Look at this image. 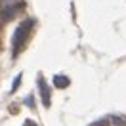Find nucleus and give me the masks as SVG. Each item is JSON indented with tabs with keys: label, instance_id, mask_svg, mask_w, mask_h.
<instances>
[{
	"label": "nucleus",
	"instance_id": "f257e3e1",
	"mask_svg": "<svg viewBox=\"0 0 126 126\" xmlns=\"http://www.w3.org/2000/svg\"><path fill=\"white\" fill-rule=\"evenodd\" d=\"M32 27H34V21L32 19H25L23 23L16 29V32H14V54H17V50L25 44V40L29 38Z\"/></svg>",
	"mask_w": 126,
	"mask_h": 126
},
{
	"label": "nucleus",
	"instance_id": "f03ea898",
	"mask_svg": "<svg viewBox=\"0 0 126 126\" xmlns=\"http://www.w3.org/2000/svg\"><path fill=\"white\" fill-rule=\"evenodd\" d=\"M19 10H21V6L16 4V2H14V4H6L4 10L0 12V17H2L4 21H10V19H14V17L19 14Z\"/></svg>",
	"mask_w": 126,
	"mask_h": 126
},
{
	"label": "nucleus",
	"instance_id": "7ed1b4c3",
	"mask_svg": "<svg viewBox=\"0 0 126 126\" xmlns=\"http://www.w3.org/2000/svg\"><path fill=\"white\" fill-rule=\"evenodd\" d=\"M38 88H40V97H42V103H44L46 107H50V86H48L46 82L40 79V80H38Z\"/></svg>",
	"mask_w": 126,
	"mask_h": 126
},
{
	"label": "nucleus",
	"instance_id": "20e7f679",
	"mask_svg": "<svg viewBox=\"0 0 126 126\" xmlns=\"http://www.w3.org/2000/svg\"><path fill=\"white\" fill-rule=\"evenodd\" d=\"M69 82H71V80L67 79L65 75H55L54 77V86H57V88H67Z\"/></svg>",
	"mask_w": 126,
	"mask_h": 126
},
{
	"label": "nucleus",
	"instance_id": "39448f33",
	"mask_svg": "<svg viewBox=\"0 0 126 126\" xmlns=\"http://www.w3.org/2000/svg\"><path fill=\"white\" fill-rule=\"evenodd\" d=\"M109 120H111V124H115V126H124V124H126V118H120L118 115L109 117Z\"/></svg>",
	"mask_w": 126,
	"mask_h": 126
},
{
	"label": "nucleus",
	"instance_id": "423d86ee",
	"mask_svg": "<svg viewBox=\"0 0 126 126\" xmlns=\"http://www.w3.org/2000/svg\"><path fill=\"white\" fill-rule=\"evenodd\" d=\"M109 124H111L109 118H103V120H99V122H94L92 126H109Z\"/></svg>",
	"mask_w": 126,
	"mask_h": 126
},
{
	"label": "nucleus",
	"instance_id": "0eeeda50",
	"mask_svg": "<svg viewBox=\"0 0 126 126\" xmlns=\"http://www.w3.org/2000/svg\"><path fill=\"white\" fill-rule=\"evenodd\" d=\"M19 82H21V75H19V77H16V80H14V86H12V92H16V90H17Z\"/></svg>",
	"mask_w": 126,
	"mask_h": 126
},
{
	"label": "nucleus",
	"instance_id": "6e6552de",
	"mask_svg": "<svg viewBox=\"0 0 126 126\" xmlns=\"http://www.w3.org/2000/svg\"><path fill=\"white\" fill-rule=\"evenodd\" d=\"M14 2H17V0H2V4L6 6V4H14Z\"/></svg>",
	"mask_w": 126,
	"mask_h": 126
},
{
	"label": "nucleus",
	"instance_id": "1a4fd4ad",
	"mask_svg": "<svg viewBox=\"0 0 126 126\" xmlns=\"http://www.w3.org/2000/svg\"><path fill=\"white\" fill-rule=\"evenodd\" d=\"M124 126H126V124H124Z\"/></svg>",
	"mask_w": 126,
	"mask_h": 126
}]
</instances>
